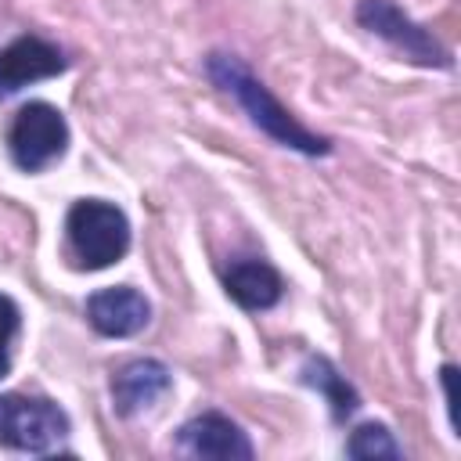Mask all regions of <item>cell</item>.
Returning <instances> with one entry per match:
<instances>
[{"label": "cell", "instance_id": "cell-4", "mask_svg": "<svg viewBox=\"0 0 461 461\" xmlns=\"http://www.w3.org/2000/svg\"><path fill=\"white\" fill-rule=\"evenodd\" d=\"M65 148H68V122L54 104L29 101L18 108V115L7 130V151L18 169L40 173L54 158H61Z\"/></svg>", "mask_w": 461, "mask_h": 461}, {"label": "cell", "instance_id": "cell-7", "mask_svg": "<svg viewBox=\"0 0 461 461\" xmlns=\"http://www.w3.org/2000/svg\"><path fill=\"white\" fill-rule=\"evenodd\" d=\"M176 450L191 454V457H220V461H234V457H252V443L249 436L220 411H205L198 418H191L187 425H180L176 432Z\"/></svg>", "mask_w": 461, "mask_h": 461}, {"label": "cell", "instance_id": "cell-10", "mask_svg": "<svg viewBox=\"0 0 461 461\" xmlns=\"http://www.w3.org/2000/svg\"><path fill=\"white\" fill-rule=\"evenodd\" d=\"M223 288L241 310H270L281 299L285 281L267 259L241 256L223 270Z\"/></svg>", "mask_w": 461, "mask_h": 461}, {"label": "cell", "instance_id": "cell-11", "mask_svg": "<svg viewBox=\"0 0 461 461\" xmlns=\"http://www.w3.org/2000/svg\"><path fill=\"white\" fill-rule=\"evenodd\" d=\"M303 382L313 385V389H321V393L328 396L335 421H346V418L360 407V396L353 393V385H349V382H346L324 357H310V360L303 364Z\"/></svg>", "mask_w": 461, "mask_h": 461}, {"label": "cell", "instance_id": "cell-9", "mask_svg": "<svg viewBox=\"0 0 461 461\" xmlns=\"http://www.w3.org/2000/svg\"><path fill=\"white\" fill-rule=\"evenodd\" d=\"M173 385V375L162 360H151V357H140V360H130L115 371L112 378V400H115V411L122 418H133L148 407H155Z\"/></svg>", "mask_w": 461, "mask_h": 461}, {"label": "cell", "instance_id": "cell-5", "mask_svg": "<svg viewBox=\"0 0 461 461\" xmlns=\"http://www.w3.org/2000/svg\"><path fill=\"white\" fill-rule=\"evenodd\" d=\"M357 18L364 29H371L375 36H382L385 43H393L396 50H403L411 61L418 65H436L447 68L450 65V50L418 22H411L393 0H360Z\"/></svg>", "mask_w": 461, "mask_h": 461}, {"label": "cell", "instance_id": "cell-8", "mask_svg": "<svg viewBox=\"0 0 461 461\" xmlns=\"http://www.w3.org/2000/svg\"><path fill=\"white\" fill-rule=\"evenodd\" d=\"M148 317H151V303L130 285L101 288L86 299V321L94 324V331H101L108 339L137 335L148 324Z\"/></svg>", "mask_w": 461, "mask_h": 461}, {"label": "cell", "instance_id": "cell-3", "mask_svg": "<svg viewBox=\"0 0 461 461\" xmlns=\"http://www.w3.org/2000/svg\"><path fill=\"white\" fill-rule=\"evenodd\" d=\"M68 436V414L47 396L0 393V447L47 454Z\"/></svg>", "mask_w": 461, "mask_h": 461}, {"label": "cell", "instance_id": "cell-12", "mask_svg": "<svg viewBox=\"0 0 461 461\" xmlns=\"http://www.w3.org/2000/svg\"><path fill=\"white\" fill-rule=\"evenodd\" d=\"M346 454L349 457H403L400 443L393 439V432L378 421H364L349 432V443H346Z\"/></svg>", "mask_w": 461, "mask_h": 461}, {"label": "cell", "instance_id": "cell-1", "mask_svg": "<svg viewBox=\"0 0 461 461\" xmlns=\"http://www.w3.org/2000/svg\"><path fill=\"white\" fill-rule=\"evenodd\" d=\"M205 72H209V79H212L216 86H223V90L249 112V119H252L267 137H274L277 144L295 148V151H303V155H328V151H331V140L321 137V133H313V130H306V126L249 72V65H245L241 58H234V54H209V58H205Z\"/></svg>", "mask_w": 461, "mask_h": 461}, {"label": "cell", "instance_id": "cell-2", "mask_svg": "<svg viewBox=\"0 0 461 461\" xmlns=\"http://www.w3.org/2000/svg\"><path fill=\"white\" fill-rule=\"evenodd\" d=\"M65 238L79 267L104 270L130 249V220L104 198H79L65 216Z\"/></svg>", "mask_w": 461, "mask_h": 461}, {"label": "cell", "instance_id": "cell-13", "mask_svg": "<svg viewBox=\"0 0 461 461\" xmlns=\"http://www.w3.org/2000/svg\"><path fill=\"white\" fill-rule=\"evenodd\" d=\"M18 328H22V313H18L14 299L0 295V378L11 371V349H14Z\"/></svg>", "mask_w": 461, "mask_h": 461}, {"label": "cell", "instance_id": "cell-6", "mask_svg": "<svg viewBox=\"0 0 461 461\" xmlns=\"http://www.w3.org/2000/svg\"><path fill=\"white\" fill-rule=\"evenodd\" d=\"M68 58L58 43L43 40V36H18L14 43H7L0 50V101L18 94L22 86L36 83V79H50L58 72H65Z\"/></svg>", "mask_w": 461, "mask_h": 461}]
</instances>
